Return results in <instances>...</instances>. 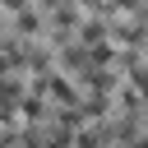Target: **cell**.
Instances as JSON below:
<instances>
[{"label": "cell", "mask_w": 148, "mask_h": 148, "mask_svg": "<svg viewBox=\"0 0 148 148\" xmlns=\"http://www.w3.org/2000/svg\"><path fill=\"white\" fill-rule=\"evenodd\" d=\"M18 111H23V120H28V125H37V120L46 116V97H42V88H37V92H28Z\"/></svg>", "instance_id": "cell-1"}, {"label": "cell", "mask_w": 148, "mask_h": 148, "mask_svg": "<svg viewBox=\"0 0 148 148\" xmlns=\"http://www.w3.org/2000/svg\"><path fill=\"white\" fill-rule=\"evenodd\" d=\"M51 18H56V28H74V23H79V14H74L69 0H56V5H51Z\"/></svg>", "instance_id": "cell-2"}, {"label": "cell", "mask_w": 148, "mask_h": 148, "mask_svg": "<svg viewBox=\"0 0 148 148\" xmlns=\"http://www.w3.org/2000/svg\"><path fill=\"white\" fill-rule=\"evenodd\" d=\"M14 28H18V32H37V28H42V18H37L32 9H14Z\"/></svg>", "instance_id": "cell-3"}, {"label": "cell", "mask_w": 148, "mask_h": 148, "mask_svg": "<svg viewBox=\"0 0 148 148\" xmlns=\"http://www.w3.org/2000/svg\"><path fill=\"white\" fill-rule=\"evenodd\" d=\"M116 9H139V0H111Z\"/></svg>", "instance_id": "cell-4"}, {"label": "cell", "mask_w": 148, "mask_h": 148, "mask_svg": "<svg viewBox=\"0 0 148 148\" xmlns=\"http://www.w3.org/2000/svg\"><path fill=\"white\" fill-rule=\"evenodd\" d=\"M0 5H5V9H23V0H0Z\"/></svg>", "instance_id": "cell-5"}, {"label": "cell", "mask_w": 148, "mask_h": 148, "mask_svg": "<svg viewBox=\"0 0 148 148\" xmlns=\"http://www.w3.org/2000/svg\"><path fill=\"white\" fill-rule=\"evenodd\" d=\"M143 42H148V28H143Z\"/></svg>", "instance_id": "cell-6"}]
</instances>
